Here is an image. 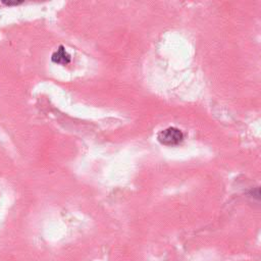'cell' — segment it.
Returning a JSON list of instances; mask_svg holds the SVG:
<instances>
[{
	"label": "cell",
	"instance_id": "cell-2",
	"mask_svg": "<svg viewBox=\"0 0 261 261\" xmlns=\"http://www.w3.org/2000/svg\"><path fill=\"white\" fill-rule=\"evenodd\" d=\"M51 60L54 63L61 64V65H66L70 62L71 56H70V54L67 53V51L65 50V48L63 46H59L58 49L52 54Z\"/></svg>",
	"mask_w": 261,
	"mask_h": 261
},
{
	"label": "cell",
	"instance_id": "cell-1",
	"mask_svg": "<svg viewBox=\"0 0 261 261\" xmlns=\"http://www.w3.org/2000/svg\"><path fill=\"white\" fill-rule=\"evenodd\" d=\"M157 140L164 146H176L182 142L184 134L179 128L169 126L158 133Z\"/></svg>",
	"mask_w": 261,
	"mask_h": 261
}]
</instances>
